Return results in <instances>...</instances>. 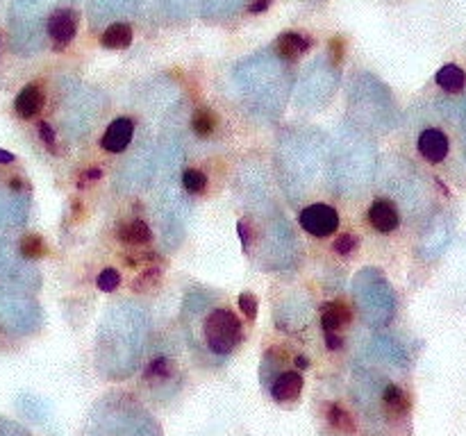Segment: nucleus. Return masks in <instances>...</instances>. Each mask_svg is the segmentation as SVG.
I'll list each match as a JSON object with an SVG mask.
<instances>
[{"mask_svg":"<svg viewBox=\"0 0 466 436\" xmlns=\"http://www.w3.org/2000/svg\"><path fill=\"white\" fill-rule=\"evenodd\" d=\"M41 323L39 305L26 294L0 286V328L12 334H28Z\"/></svg>","mask_w":466,"mask_h":436,"instance_id":"1","label":"nucleus"},{"mask_svg":"<svg viewBox=\"0 0 466 436\" xmlns=\"http://www.w3.org/2000/svg\"><path fill=\"white\" fill-rule=\"evenodd\" d=\"M241 337H243L241 320L235 316L232 309L221 307L207 314L203 323V339L214 354L226 357L230 352H235V348L241 343Z\"/></svg>","mask_w":466,"mask_h":436,"instance_id":"2","label":"nucleus"},{"mask_svg":"<svg viewBox=\"0 0 466 436\" xmlns=\"http://www.w3.org/2000/svg\"><path fill=\"white\" fill-rule=\"evenodd\" d=\"M301 225L307 234L323 239V237H330L332 232H337L339 214H337V209H332L330 205L314 203L301 211Z\"/></svg>","mask_w":466,"mask_h":436,"instance_id":"3","label":"nucleus"},{"mask_svg":"<svg viewBox=\"0 0 466 436\" xmlns=\"http://www.w3.org/2000/svg\"><path fill=\"white\" fill-rule=\"evenodd\" d=\"M0 277L12 279V282H18V284H32V286L39 284L35 268L28 266L23 259H18L16 252L12 250V245L5 241H0Z\"/></svg>","mask_w":466,"mask_h":436,"instance_id":"4","label":"nucleus"},{"mask_svg":"<svg viewBox=\"0 0 466 436\" xmlns=\"http://www.w3.org/2000/svg\"><path fill=\"white\" fill-rule=\"evenodd\" d=\"M46 32L57 48L69 46V43L75 39V32H77V12L71 7L55 9V12L46 18Z\"/></svg>","mask_w":466,"mask_h":436,"instance_id":"5","label":"nucleus"},{"mask_svg":"<svg viewBox=\"0 0 466 436\" xmlns=\"http://www.w3.org/2000/svg\"><path fill=\"white\" fill-rule=\"evenodd\" d=\"M132 137H135V121L123 116L109 123L101 139V145L107 152H123L132 143Z\"/></svg>","mask_w":466,"mask_h":436,"instance_id":"6","label":"nucleus"},{"mask_svg":"<svg viewBox=\"0 0 466 436\" xmlns=\"http://www.w3.org/2000/svg\"><path fill=\"white\" fill-rule=\"evenodd\" d=\"M450 150V143H448V137L443 134L441 130L437 128H428L418 134V152L423 155V157L430 162V164H439L446 160V155Z\"/></svg>","mask_w":466,"mask_h":436,"instance_id":"7","label":"nucleus"},{"mask_svg":"<svg viewBox=\"0 0 466 436\" xmlns=\"http://www.w3.org/2000/svg\"><path fill=\"white\" fill-rule=\"evenodd\" d=\"M369 220L378 232L389 234L401 225V211L396 209V205L392 203V200L378 198L369 209Z\"/></svg>","mask_w":466,"mask_h":436,"instance_id":"8","label":"nucleus"},{"mask_svg":"<svg viewBox=\"0 0 466 436\" xmlns=\"http://www.w3.org/2000/svg\"><path fill=\"white\" fill-rule=\"evenodd\" d=\"M303 391V375L296 371H284L282 375L275 377L271 386V396L275 402H294L298 400Z\"/></svg>","mask_w":466,"mask_h":436,"instance_id":"9","label":"nucleus"},{"mask_svg":"<svg viewBox=\"0 0 466 436\" xmlns=\"http://www.w3.org/2000/svg\"><path fill=\"white\" fill-rule=\"evenodd\" d=\"M28 211V200L23 196H9L0 191V228L18 225L26 218Z\"/></svg>","mask_w":466,"mask_h":436,"instance_id":"10","label":"nucleus"},{"mask_svg":"<svg viewBox=\"0 0 466 436\" xmlns=\"http://www.w3.org/2000/svg\"><path fill=\"white\" fill-rule=\"evenodd\" d=\"M43 107V91L37 84H28L21 89L14 100V109L21 118H35Z\"/></svg>","mask_w":466,"mask_h":436,"instance_id":"11","label":"nucleus"},{"mask_svg":"<svg viewBox=\"0 0 466 436\" xmlns=\"http://www.w3.org/2000/svg\"><path fill=\"white\" fill-rule=\"evenodd\" d=\"M309 46H312V41L305 39L303 35H296V32H284V35H280V39H277L275 50L282 60L296 62L301 55H305L309 50Z\"/></svg>","mask_w":466,"mask_h":436,"instance_id":"12","label":"nucleus"},{"mask_svg":"<svg viewBox=\"0 0 466 436\" xmlns=\"http://www.w3.org/2000/svg\"><path fill=\"white\" fill-rule=\"evenodd\" d=\"M382 405L387 409V413H392V416H405L412 407V402H409V396L405 393V389H401L398 384H387L384 391H382Z\"/></svg>","mask_w":466,"mask_h":436,"instance_id":"13","label":"nucleus"},{"mask_svg":"<svg viewBox=\"0 0 466 436\" xmlns=\"http://www.w3.org/2000/svg\"><path fill=\"white\" fill-rule=\"evenodd\" d=\"M116 234H118V241L130 243V245H143V243H150L152 241V232H150V228L141 218L121 223Z\"/></svg>","mask_w":466,"mask_h":436,"instance_id":"14","label":"nucleus"},{"mask_svg":"<svg viewBox=\"0 0 466 436\" xmlns=\"http://www.w3.org/2000/svg\"><path fill=\"white\" fill-rule=\"evenodd\" d=\"M350 320V309L341 303V300H335V303H326L323 311H321V325H323V332H337L343 323Z\"/></svg>","mask_w":466,"mask_h":436,"instance_id":"15","label":"nucleus"},{"mask_svg":"<svg viewBox=\"0 0 466 436\" xmlns=\"http://www.w3.org/2000/svg\"><path fill=\"white\" fill-rule=\"evenodd\" d=\"M132 43V28L128 23H114L109 26L103 37H101V46L109 50H123Z\"/></svg>","mask_w":466,"mask_h":436,"instance_id":"16","label":"nucleus"},{"mask_svg":"<svg viewBox=\"0 0 466 436\" xmlns=\"http://www.w3.org/2000/svg\"><path fill=\"white\" fill-rule=\"evenodd\" d=\"M435 80H437V84L443 89V91L457 94V91H462L464 84H466V73L460 69V66L446 64V66H441V69H439Z\"/></svg>","mask_w":466,"mask_h":436,"instance_id":"17","label":"nucleus"},{"mask_svg":"<svg viewBox=\"0 0 466 436\" xmlns=\"http://www.w3.org/2000/svg\"><path fill=\"white\" fill-rule=\"evenodd\" d=\"M216 123H218V118L214 116V111H209L207 107L196 109L194 116H192V128L198 137H209V134L216 130Z\"/></svg>","mask_w":466,"mask_h":436,"instance_id":"18","label":"nucleus"},{"mask_svg":"<svg viewBox=\"0 0 466 436\" xmlns=\"http://www.w3.org/2000/svg\"><path fill=\"white\" fill-rule=\"evenodd\" d=\"M328 420L332 427H337L339 432H346V434H353L355 432V420L350 418V413L343 409L337 402H332L328 407Z\"/></svg>","mask_w":466,"mask_h":436,"instance_id":"19","label":"nucleus"},{"mask_svg":"<svg viewBox=\"0 0 466 436\" xmlns=\"http://www.w3.org/2000/svg\"><path fill=\"white\" fill-rule=\"evenodd\" d=\"M48 252L46 243H43L41 237L37 234H28V237L21 241V255H23V259H37V257H43Z\"/></svg>","mask_w":466,"mask_h":436,"instance_id":"20","label":"nucleus"},{"mask_svg":"<svg viewBox=\"0 0 466 436\" xmlns=\"http://www.w3.org/2000/svg\"><path fill=\"white\" fill-rule=\"evenodd\" d=\"M182 186H184V191L187 194H203L205 189H207V177H205V173H201V171H196V169H187L184 173H182Z\"/></svg>","mask_w":466,"mask_h":436,"instance_id":"21","label":"nucleus"},{"mask_svg":"<svg viewBox=\"0 0 466 436\" xmlns=\"http://www.w3.org/2000/svg\"><path fill=\"white\" fill-rule=\"evenodd\" d=\"M96 284L101 291H105V294H112V291L121 286V275L114 268H105V271H101V275H98Z\"/></svg>","mask_w":466,"mask_h":436,"instance_id":"22","label":"nucleus"},{"mask_svg":"<svg viewBox=\"0 0 466 436\" xmlns=\"http://www.w3.org/2000/svg\"><path fill=\"white\" fill-rule=\"evenodd\" d=\"M257 307H260V303L253 294H241L239 296V309L243 311V316H246L248 320L257 318Z\"/></svg>","mask_w":466,"mask_h":436,"instance_id":"23","label":"nucleus"},{"mask_svg":"<svg viewBox=\"0 0 466 436\" xmlns=\"http://www.w3.org/2000/svg\"><path fill=\"white\" fill-rule=\"evenodd\" d=\"M146 375H148V377H157V379L171 377V362L166 359V357H160V359H155V362L148 366Z\"/></svg>","mask_w":466,"mask_h":436,"instance_id":"24","label":"nucleus"},{"mask_svg":"<svg viewBox=\"0 0 466 436\" xmlns=\"http://www.w3.org/2000/svg\"><path fill=\"white\" fill-rule=\"evenodd\" d=\"M357 245H360V239L355 237V234H343V237H339L335 243H332V248H335L337 255H350Z\"/></svg>","mask_w":466,"mask_h":436,"instance_id":"25","label":"nucleus"},{"mask_svg":"<svg viewBox=\"0 0 466 436\" xmlns=\"http://www.w3.org/2000/svg\"><path fill=\"white\" fill-rule=\"evenodd\" d=\"M39 137L43 139V143L50 145V148L55 145V130L48 125V123H39Z\"/></svg>","mask_w":466,"mask_h":436,"instance_id":"26","label":"nucleus"},{"mask_svg":"<svg viewBox=\"0 0 466 436\" xmlns=\"http://www.w3.org/2000/svg\"><path fill=\"white\" fill-rule=\"evenodd\" d=\"M237 232H239V239H241V245H243V250H248L253 232L248 230V225H246V223H243V220H239V223H237Z\"/></svg>","mask_w":466,"mask_h":436,"instance_id":"27","label":"nucleus"},{"mask_svg":"<svg viewBox=\"0 0 466 436\" xmlns=\"http://www.w3.org/2000/svg\"><path fill=\"white\" fill-rule=\"evenodd\" d=\"M330 52H332V57H335V62H341V57H343V39L341 37H335L330 41Z\"/></svg>","mask_w":466,"mask_h":436,"instance_id":"28","label":"nucleus"},{"mask_svg":"<svg viewBox=\"0 0 466 436\" xmlns=\"http://www.w3.org/2000/svg\"><path fill=\"white\" fill-rule=\"evenodd\" d=\"M326 345L330 350H339L341 345H343V339L339 337L337 332H326Z\"/></svg>","mask_w":466,"mask_h":436,"instance_id":"29","label":"nucleus"},{"mask_svg":"<svg viewBox=\"0 0 466 436\" xmlns=\"http://www.w3.org/2000/svg\"><path fill=\"white\" fill-rule=\"evenodd\" d=\"M269 5H271V0H257V3H253L248 9H250L253 14H260V12H264V9L269 7Z\"/></svg>","mask_w":466,"mask_h":436,"instance_id":"30","label":"nucleus"},{"mask_svg":"<svg viewBox=\"0 0 466 436\" xmlns=\"http://www.w3.org/2000/svg\"><path fill=\"white\" fill-rule=\"evenodd\" d=\"M16 162V157L12 152H7V150H0V164H14Z\"/></svg>","mask_w":466,"mask_h":436,"instance_id":"31","label":"nucleus"},{"mask_svg":"<svg viewBox=\"0 0 466 436\" xmlns=\"http://www.w3.org/2000/svg\"><path fill=\"white\" fill-rule=\"evenodd\" d=\"M103 177V173L98 171V169H91V171H87L84 175H82V180H101Z\"/></svg>","mask_w":466,"mask_h":436,"instance_id":"32","label":"nucleus"},{"mask_svg":"<svg viewBox=\"0 0 466 436\" xmlns=\"http://www.w3.org/2000/svg\"><path fill=\"white\" fill-rule=\"evenodd\" d=\"M296 362H298V368H307L309 366V359H305V357H298Z\"/></svg>","mask_w":466,"mask_h":436,"instance_id":"33","label":"nucleus"}]
</instances>
